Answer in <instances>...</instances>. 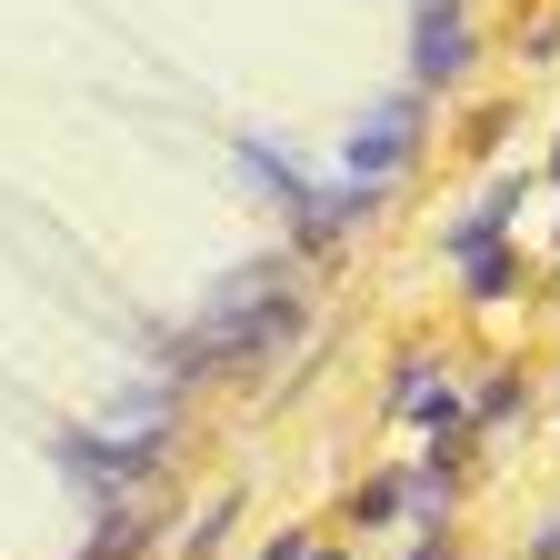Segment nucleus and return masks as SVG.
I'll use <instances>...</instances> for the list:
<instances>
[{
  "mask_svg": "<svg viewBox=\"0 0 560 560\" xmlns=\"http://www.w3.org/2000/svg\"><path fill=\"white\" fill-rule=\"evenodd\" d=\"M301 330V301L280 291V270H241L221 301L190 320V340H171V371H231V361H270Z\"/></svg>",
  "mask_w": 560,
  "mask_h": 560,
  "instance_id": "obj_1",
  "label": "nucleus"
},
{
  "mask_svg": "<svg viewBox=\"0 0 560 560\" xmlns=\"http://www.w3.org/2000/svg\"><path fill=\"white\" fill-rule=\"evenodd\" d=\"M410 151H420V91H390L361 130H350V190L381 200V190L410 171Z\"/></svg>",
  "mask_w": 560,
  "mask_h": 560,
  "instance_id": "obj_2",
  "label": "nucleus"
},
{
  "mask_svg": "<svg viewBox=\"0 0 560 560\" xmlns=\"http://www.w3.org/2000/svg\"><path fill=\"white\" fill-rule=\"evenodd\" d=\"M511 210H521V180H501V190H490L480 210H470V221H460V280H470V301H501L511 291V280H521V260L501 250V231H511Z\"/></svg>",
  "mask_w": 560,
  "mask_h": 560,
  "instance_id": "obj_3",
  "label": "nucleus"
},
{
  "mask_svg": "<svg viewBox=\"0 0 560 560\" xmlns=\"http://www.w3.org/2000/svg\"><path fill=\"white\" fill-rule=\"evenodd\" d=\"M60 460H70V480H81L91 501H110V490H140V480H151L161 441H120V431H70V441H60Z\"/></svg>",
  "mask_w": 560,
  "mask_h": 560,
  "instance_id": "obj_4",
  "label": "nucleus"
},
{
  "mask_svg": "<svg viewBox=\"0 0 560 560\" xmlns=\"http://www.w3.org/2000/svg\"><path fill=\"white\" fill-rule=\"evenodd\" d=\"M410 70L431 91H451L460 70H470V21H460V0H420V21H410Z\"/></svg>",
  "mask_w": 560,
  "mask_h": 560,
  "instance_id": "obj_5",
  "label": "nucleus"
},
{
  "mask_svg": "<svg viewBox=\"0 0 560 560\" xmlns=\"http://www.w3.org/2000/svg\"><path fill=\"white\" fill-rule=\"evenodd\" d=\"M400 501H410V480H361V490H350V521H361V530H381Z\"/></svg>",
  "mask_w": 560,
  "mask_h": 560,
  "instance_id": "obj_6",
  "label": "nucleus"
},
{
  "mask_svg": "<svg viewBox=\"0 0 560 560\" xmlns=\"http://www.w3.org/2000/svg\"><path fill=\"white\" fill-rule=\"evenodd\" d=\"M400 420H420V431H460V420H470V410H460L451 390H420V400H410Z\"/></svg>",
  "mask_w": 560,
  "mask_h": 560,
  "instance_id": "obj_7",
  "label": "nucleus"
},
{
  "mask_svg": "<svg viewBox=\"0 0 560 560\" xmlns=\"http://www.w3.org/2000/svg\"><path fill=\"white\" fill-rule=\"evenodd\" d=\"M231 511H241V501H210V511L190 521V560H200V550H221V530H231Z\"/></svg>",
  "mask_w": 560,
  "mask_h": 560,
  "instance_id": "obj_8",
  "label": "nucleus"
},
{
  "mask_svg": "<svg viewBox=\"0 0 560 560\" xmlns=\"http://www.w3.org/2000/svg\"><path fill=\"white\" fill-rule=\"evenodd\" d=\"M130 550H140V521H120V530H101V540H91L81 560H130Z\"/></svg>",
  "mask_w": 560,
  "mask_h": 560,
  "instance_id": "obj_9",
  "label": "nucleus"
},
{
  "mask_svg": "<svg viewBox=\"0 0 560 560\" xmlns=\"http://www.w3.org/2000/svg\"><path fill=\"white\" fill-rule=\"evenodd\" d=\"M511 410H521V381H490V390H480V410H470V420H511Z\"/></svg>",
  "mask_w": 560,
  "mask_h": 560,
  "instance_id": "obj_10",
  "label": "nucleus"
},
{
  "mask_svg": "<svg viewBox=\"0 0 560 560\" xmlns=\"http://www.w3.org/2000/svg\"><path fill=\"white\" fill-rule=\"evenodd\" d=\"M260 560H311V540H301V530H280V540H270Z\"/></svg>",
  "mask_w": 560,
  "mask_h": 560,
  "instance_id": "obj_11",
  "label": "nucleus"
},
{
  "mask_svg": "<svg viewBox=\"0 0 560 560\" xmlns=\"http://www.w3.org/2000/svg\"><path fill=\"white\" fill-rule=\"evenodd\" d=\"M410 560H451V540H420V550H410Z\"/></svg>",
  "mask_w": 560,
  "mask_h": 560,
  "instance_id": "obj_12",
  "label": "nucleus"
},
{
  "mask_svg": "<svg viewBox=\"0 0 560 560\" xmlns=\"http://www.w3.org/2000/svg\"><path fill=\"white\" fill-rule=\"evenodd\" d=\"M550 180H560V151H550Z\"/></svg>",
  "mask_w": 560,
  "mask_h": 560,
  "instance_id": "obj_13",
  "label": "nucleus"
}]
</instances>
